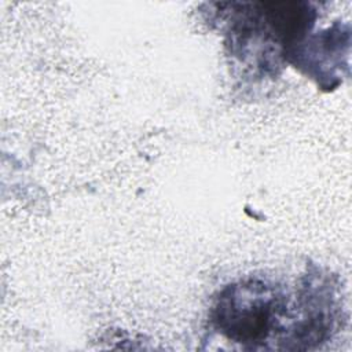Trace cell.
Here are the masks:
<instances>
[{
    "instance_id": "6da1fadb",
    "label": "cell",
    "mask_w": 352,
    "mask_h": 352,
    "mask_svg": "<svg viewBox=\"0 0 352 352\" xmlns=\"http://www.w3.org/2000/svg\"><path fill=\"white\" fill-rule=\"evenodd\" d=\"M279 309V298L271 287L250 282L223 292L216 305V322L228 338L260 342L274 327Z\"/></svg>"
}]
</instances>
